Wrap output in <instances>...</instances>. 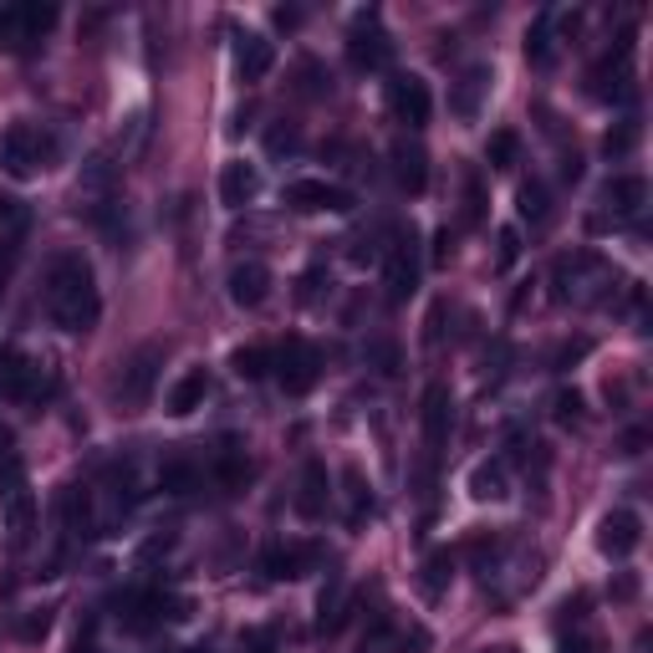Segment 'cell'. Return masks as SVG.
Segmentation results:
<instances>
[{"label":"cell","mask_w":653,"mask_h":653,"mask_svg":"<svg viewBox=\"0 0 653 653\" xmlns=\"http://www.w3.org/2000/svg\"><path fill=\"white\" fill-rule=\"evenodd\" d=\"M593 353V337H577V342H566L562 353H557V368H572V363H577V357H587Z\"/></svg>","instance_id":"obj_39"},{"label":"cell","mask_w":653,"mask_h":653,"mask_svg":"<svg viewBox=\"0 0 653 653\" xmlns=\"http://www.w3.org/2000/svg\"><path fill=\"white\" fill-rule=\"evenodd\" d=\"M276 378H282V388L291 399L312 393L317 378H322V353H317L307 337H286L282 347H276Z\"/></svg>","instance_id":"obj_4"},{"label":"cell","mask_w":653,"mask_h":653,"mask_svg":"<svg viewBox=\"0 0 653 653\" xmlns=\"http://www.w3.org/2000/svg\"><path fill=\"white\" fill-rule=\"evenodd\" d=\"M520 215H526V220L531 225H541L551 215V205H547V184H520Z\"/></svg>","instance_id":"obj_30"},{"label":"cell","mask_w":653,"mask_h":653,"mask_svg":"<svg viewBox=\"0 0 653 653\" xmlns=\"http://www.w3.org/2000/svg\"><path fill=\"white\" fill-rule=\"evenodd\" d=\"M194 485H199V470H194L190 460H163L159 465V490L163 495H190Z\"/></svg>","instance_id":"obj_24"},{"label":"cell","mask_w":653,"mask_h":653,"mask_svg":"<svg viewBox=\"0 0 653 653\" xmlns=\"http://www.w3.org/2000/svg\"><path fill=\"white\" fill-rule=\"evenodd\" d=\"M205 399H209V373H205V368H190L174 388H169L163 409H169L174 419H190L194 409H205Z\"/></svg>","instance_id":"obj_19"},{"label":"cell","mask_w":653,"mask_h":653,"mask_svg":"<svg viewBox=\"0 0 653 653\" xmlns=\"http://www.w3.org/2000/svg\"><path fill=\"white\" fill-rule=\"evenodd\" d=\"M11 209H15V199L11 194H0V220H11Z\"/></svg>","instance_id":"obj_45"},{"label":"cell","mask_w":653,"mask_h":653,"mask_svg":"<svg viewBox=\"0 0 653 653\" xmlns=\"http://www.w3.org/2000/svg\"><path fill=\"white\" fill-rule=\"evenodd\" d=\"M57 159H61V144L42 123H11V128L0 134V169L11 179H36Z\"/></svg>","instance_id":"obj_2"},{"label":"cell","mask_w":653,"mask_h":653,"mask_svg":"<svg viewBox=\"0 0 653 653\" xmlns=\"http://www.w3.org/2000/svg\"><path fill=\"white\" fill-rule=\"evenodd\" d=\"M639 547H643V516H639V511H628V505L608 511L603 526H597V551L612 557V562H628Z\"/></svg>","instance_id":"obj_7"},{"label":"cell","mask_w":653,"mask_h":653,"mask_svg":"<svg viewBox=\"0 0 653 653\" xmlns=\"http://www.w3.org/2000/svg\"><path fill=\"white\" fill-rule=\"evenodd\" d=\"M21 26V5H0V31H15Z\"/></svg>","instance_id":"obj_42"},{"label":"cell","mask_w":653,"mask_h":653,"mask_svg":"<svg viewBox=\"0 0 653 653\" xmlns=\"http://www.w3.org/2000/svg\"><path fill=\"white\" fill-rule=\"evenodd\" d=\"M11 531H15V541L31 536V495H15L11 501Z\"/></svg>","instance_id":"obj_34"},{"label":"cell","mask_w":653,"mask_h":653,"mask_svg":"<svg viewBox=\"0 0 653 653\" xmlns=\"http://www.w3.org/2000/svg\"><path fill=\"white\" fill-rule=\"evenodd\" d=\"M5 439H11V434H5V429H0V445H5Z\"/></svg>","instance_id":"obj_46"},{"label":"cell","mask_w":653,"mask_h":653,"mask_svg":"<svg viewBox=\"0 0 653 653\" xmlns=\"http://www.w3.org/2000/svg\"><path fill=\"white\" fill-rule=\"evenodd\" d=\"M326 495H332V480H326V465L322 460H307V470H301V495H297V511L301 516H322L326 511Z\"/></svg>","instance_id":"obj_20"},{"label":"cell","mask_w":653,"mask_h":653,"mask_svg":"<svg viewBox=\"0 0 653 653\" xmlns=\"http://www.w3.org/2000/svg\"><path fill=\"white\" fill-rule=\"evenodd\" d=\"M490 82H495V77H490V67H465L460 82L449 88V113H455V118H476L480 98L490 92Z\"/></svg>","instance_id":"obj_17"},{"label":"cell","mask_w":653,"mask_h":653,"mask_svg":"<svg viewBox=\"0 0 653 653\" xmlns=\"http://www.w3.org/2000/svg\"><path fill=\"white\" fill-rule=\"evenodd\" d=\"M516 255H520V230H511V225H505V230H501V255H495V266L511 271V266H516Z\"/></svg>","instance_id":"obj_37"},{"label":"cell","mask_w":653,"mask_h":653,"mask_svg":"<svg viewBox=\"0 0 653 653\" xmlns=\"http://www.w3.org/2000/svg\"><path fill=\"white\" fill-rule=\"evenodd\" d=\"M485 159H490V169H516V159H520V134L516 128H495L490 144H485Z\"/></svg>","instance_id":"obj_25"},{"label":"cell","mask_w":653,"mask_h":653,"mask_svg":"<svg viewBox=\"0 0 653 653\" xmlns=\"http://www.w3.org/2000/svg\"><path fill=\"white\" fill-rule=\"evenodd\" d=\"M633 593H639V582H633V577H623V582H618V587H612V597H623V603H628V597H633Z\"/></svg>","instance_id":"obj_43"},{"label":"cell","mask_w":653,"mask_h":653,"mask_svg":"<svg viewBox=\"0 0 653 653\" xmlns=\"http://www.w3.org/2000/svg\"><path fill=\"white\" fill-rule=\"evenodd\" d=\"M373 357H378V373H399V353L388 342H373Z\"/></svg>","instance_id":"obj_40"},{"label":"cell","mask_w":653,"mask_h":653,"mask_svg":"<svg viewBox=\"0 0 653 653\" xmlns=\"http://www.w3.org/2000/svg\"><path fill=\"white\" fill-rule=\"evenodd\" d=\"M470 495L476 501H505V460H480L470 470Z\"/></svg>","instance_id":"obj_22"},{"label":"cell","mask_w":653,"mask_h":653,"mask_svg":"<svg viewBox=\"0 0 653 653\" xmlns=\"http://www.w3.org/2000/svg\"><path fill=\"white\" fill-rule=\"evenodd\" d=\"M419 291V236L403 230L393 245H388V301L399 307Z\"/></svg>","instance_id":"obj_8"},{"label":"cell","mask_w":653,"mask_h":653,"mask_svg":"<svg viewBox=\"0 0 653 653\" xmlns=\"http://www.w3.org/2000/svg\"><path fill=\"white\" fill-rule=\"evenodd\" d=\"M301 77H307V88L301 92H312V98H322V92H332V77L322 72V67H317L312 57H301Z\"/></svg>","instance_id":"obj_33"},{"label":"cell","mask_w":653,"mask_h":653,"mask_svg":"<svg viewBox=\"0 0 653 653\" xmlns=\"http://www.w3.org/2000/svg\"><path fill=\"white\" fill-rule=\"evenodd\" d=\"M46 628H51V612H42V618L21 623V639H46Z\"/></svg>","instance_id":"obj_41"},{"label":"cell","mask_w":653,"mask_h":653,"mask_svg":"<svg viewBox=\"0 0 653 653\" xmlns=\"http://www.w3.org/2000/svg\"><path fill=\"white\" fill-rule=\"evenodd\" d=\"M557 419H562V424L582 419V393L577 388H562V393H557Z\"/></svg>","instance_id":"obj_38"},{"label":"cell","mask_w":653,"mask_h":653,"mask_svg":"<svg viewBox=\"0 0 653 653\" xmlns=\"http://www.w3.org/2000/svg\"><path fill=\"white\" fill-rule=\"evenodd\" d=\"M51 26H57V5H21V31L26 36H42Z\"/></svg>","instance_id":"obj_32"},{"label":"cell","mask_w":653,"mask_h":653,"mask_svg":"<svg viewBox=\"0 0 653 653\" xmlns=\"http://www.w3.org/2000/svg\"><path fill=\"white\" fill-rule=\"evenodd\" d=\"M562 653H593V643L577 639V643H562Z\"/></svg>","instance_id":"obj_44"},{"label":"cell","mask_w":653,"mask_h":653,"mask_svg":"<svg viewBox=\"0 0 653 653\" xmlns=\"http://www.w3.org/2000/svg\"><path fill=\"white\" fill-rule=\"evenodd\" d=\"M266 144H271V153H297V149H301V134L291 128V123H286V128H271Z\"/></svg>","instance_id":"obj_36"},{"label":"cell","mask_w":653,"mask_h":653,"mask_svg":"<svg viewBox=\"0 0 653 653\" xmlns=\"http://www.w3.org/2000/svg\"><path fill=\"white\" fill-rule=\"evenodd\" d=\"M603 205H608L612 215H639V209L649 205V179L643 174H612L608 184H603Z\"/></svg>","instance_id":"obj_18"},{"label":"cell","mask_w":653,"mask_h":653,"mask_svg":"<svg viewBox=\"0 0 653 653\" xmlns=\"http://www.w3.org/2000/svg\"><path fill=\"white\" fill-rule=\"evenodd\" d=\"M261 194V169L255 163H245V159H230L220 169V205H230V209H245Z\"/></svg>","instance_id":"obj_14"},{"label":"cell","mask_w":653,"mask_h":653,"mask_svg":"<svg viewBox=\"0 0 653 653\" xmlns=\"http://www.w3.org/2000/svg\"><path fill=\"white\" fill-rule=\"evenodd\" d=\"M230 363H236L240 378H251V383H255V378H266V373L276 368V347H240Z\"/></svg>","instance_id":"obj_28"},{"label":"cell","mask_w":653,"mask_h":653,"mask_svg":"<svg viewBox=\"0 0 653 653\" xmlns=\"http://www.w3.org/2000/svg\"><path fill=\"white\" fill-rule=\"evenodd\" d=\"M388 159H393V179H399L403 194H424V190H429V153L419 149V144L399 138Z\"/></svg>","instance_id":"obj_13"},{"label":"cell","mask_w":653,"mask_h":653,"mask_svg":"<svg viewBox=\"0 0 653 653\" xmlns=\"http://www.w3.org/2000/svg\"><path fill=\"white\" fill-rule=\"evenodd\" d=\"M449 577H455V557H449V551H429V557H424V593L445 597Z\"/></svg>","instance_id":"obj_27"},{"label":"cell","mask_w":653,"mask_h":653,"mask_svg":"<svg viewBox=\"0 0 653 653\" xmlns=\"http://www.w3.org/2000/svg\"><path fill=\"white\" fill-rule=\"evenodd\" d=\"M633 144H639V123H618V128H608V138H603V153H608V159H623Z\"/></svg>","instance_id":"obj_31"},{"label":"cell","mask_w":653,"mask_h":653,"mask_svg":"<svg viewBox=\"0 0 653 653\" xmlns=\"http://www.w3.org/2000/svg\"><path fill=\"white\" fill-rule=\"evenodd\" d=\"M57 393V383L42 373V363H31L21 347H0V399H11V403H42Z\"/></svg>","instance_id":"obj_3"},{"label":"cell","mask_w":653,"mask_h":653,"mask_svg":"<svg viewBox=\"0 0 653 653\" xmlns=\"http://www.w3.org/2000/svg\"><path fill=\"white\" fill-rule=\"evenodd\" d=\"M317 557H322V547L317 541H271L266 551H261V572L276 582H291V577H307L317 566Z\"/></svg>","instance_id":"obj_9"},{"label":"cell","mask_w":653,"mask_h":653,"mask_svg":"<svg viewBox=\"0 0 653 653\" xmlns=\"http://www.w3.org/2000/svg\"><path fill=\"white\" fill-rule=\"evenodd\" d=\"M449 429H455V399H449L445 383H429L424 388V439H429V449L445 445Z\"/></svg>","instance_id":"obj_15"},{"label":"cell","mask_w":653,"mask_h":653,"mask_svg":"<svg viewBox=\"0 0 653 653\" xmlns=\"http://www.w3.org/2000/svg\"><path fill=\"white\" fill-rule=\"evenodd\" d=\"M46 312L61 332H88L103 317V291H98V276L82 255H57L51 261V276H46Z\"/></svg>","instance_id":"obj_1"},{"label":"cell","mask_w":653,"mask_h":653,"mask_svg":"<svg viewBox=\"0 0 653 653\" xmlns=\"http://www.w3.org/2000/svg\"><path fill=\"white\" fill-rule=\"evenodd\" d=\"M271 67H276V46L266 36H255V31H240L236 36V72L240 82H266Z\"/></svg>","instance_id":"obj_12"},{"label":"cell","mask_w":653,"mask_h":653,"mask_svg":"<svg viewBox=\"0 0 653 653\" xmlns=\"http://www.w3.org/2000/svg\"><path fill=\"white\" fill-rule=\"evenodd\" d=\"M388 107H393V118L403 123V128H424V123L434 118V92L424 77L403 72L388 82Z\"/></svg>","instance_id":"obj_6"},{"label":"cell","mask_w":653,"mask_h":653,"mask_svg":"<svg viewBox=\"0 0 653 653\" xmlns=\"http://www.w3.org/2000/svg\"><path fill=\"white\" fill-rule=\"evenodd\" d=\"M342 480H347V501H353V511H347V520H363V511H373V485L368 480H363V470H357V465H347V470H342Z\"/></svg>","instance_id":"obj_29"},{"label":"cell","mask_w":653,"mask_h":653,"mask_svg":"<svg viewBox=\"0 0 653 653\" xmlns=\"http://www.w3.org/2000/svg\"><path fill=\"white\" fill-rule=\"evenodd\" d=\"M347 57H353L357 72H378V67H388L393 42H388V31L378 26V15H368V21H357L353 26V36H347Z\"/></svg>","instance_id":"obj_11"},{"label":"cell","mask_w":653,"mask_h":653,"mask_svg":"<svg viewBox=\"0 0 653 653\" xmlns=\"http://www.w3.org/2000/svg\"><path fill=\"white\" fill-rule=\"evenodd\" d=\"M184 653H209V649H184Z\"/></svg>","instance_id":"obj_47"},{"label":"cell","mask_w":653,"mask_h":653,"mask_svg":"<svg viewBox=\"0 0 653 653\" xmlns=\"http://www.w3.org/2000/svg\"><path fill=\"white\" fill-rule=\"evenodd\" d=\"M159 363H163L159 347H138V353L123 363V378H118L113 393H118L123 403H134V409H138V403H149L153 383H159Z\"/></svg>","instance_id":"obj_10"},{"label":"cell","mask_w":653,"mask_h":653,"mask_svg":"<svg viewBox=\"0 0 653 653\" xmlns=\"http://www.w3.org/2000/svg\"><path fill=\"white\" fill-rule=\"evenodd\" d=\"M465 199H470V205H465V220L480 225V215H485V194H480V174L465 179Z\"/></svg>","instance_id":"obj_35"},{"label":"cell","mask_w":653,"mask_h":653,"mask_svg":"<svg viewBox=\"0 0 653 653\" xmlns=\"http://www.w3.org/2000/svg\"><path fill=\"white\" fill-rule=\"evenodd\" d=\"M291 209H301V215H347V209L357 205L353 190H342V184H332V179H291L282 194Z\"/></svg>","instance_id":"obj_5"},{"label":"cell","mask_w":653,"mask_h":653,"mask_svg":"<svg viewBox=\"0 0 653 653\" xmlns=\"http://www.w3.org/2000/svg\"><path fill=\"white\" fill-rule=\"evenodd\" d=\"M215 480H220L225 490H240L245 480H251V460H245V449H240L236 439H225L220 460H215Z\"/></svg>","instance_id":"obj_21"},{"label":"cell","mask_w":653,"mask_h":653,"mask_svg":"<svg viewBox=\"0 0 653 653\" xmlns=\"http://www.w3.org/2000/svg\"><path fill=\"white\" fill-rule=\"evenodd\" d=\"M225 286H230V301H236V307L255 312V307L271 297V271L261 266V261H245V266L230 271V282H225Z\"/></svg>","instance_id":"obj_16"},{"label":"cell","mask_w":653,"mask_h":653,"mask_svg":"<svg viewBox=\"0 0 653 653\" xmlns=\"http://www.w3.org/2000/svg\"><path fill=\"white\" fill-rule=\"evenodd\" d=\"M61 520H67V531H92V495L82 485H72L67 495H61Z\"/></svg>","instance_id":"obj_23"},{"label":"cell","mask_w":653,"mask_h":653,"mask_svg":"<svg viewBox=\"0 0 653 653\" xmlns=\"http://www.w3.org/2000/svg\"><path fill=\"white\" fill-rule=\"evenodd\" d=\"M526 61L531 67H551V11H541L536 26L526 31Z\"/></svg>","instance_id":"obj_26"}]
</instances>
